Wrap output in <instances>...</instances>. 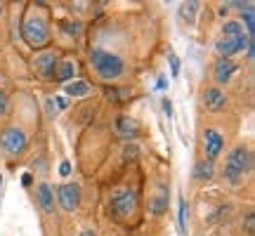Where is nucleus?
Listing matches in <instances>:
<instances>
[{
  "instance_id": "nucleus-1",
  "label": "nucleus",
  "mask_w": 255,
  "mask_h": 236,
  "mask_svg": "<svg viewBox=\"0 0 255 236\" xmlns=\"http://www.w3.org/2000/svg\"><path fill=\"white\" fill-rule=\"evenodd\" d=\"M253 168V154L248 147L244 144H236L229 154H227V161H224V177L229 184H241L244 177L251 172Z\"/></svg>"
},
{
  "instance_id": "nucleus-2",
  "label": "nucleus",
  "mask_w": 255,
  "mask_h": 236,
  "mask_svg": "<svg viewBox=\"0 0 255 236\" xmlns=\"http://www.w3.org/2000/svg\"><path fill=\"white\" fill-rule=\"evenodd\" d=\"M90 64L92 69L97 71V76L106 80V83H111V80H118L123 71H126V64H123V59L118 57V54H111V52H104V50H99V47H92L90 50Z\"/></svg>"
},
{
  "instance_id": "nucleus-3",
  "label": "nucleus",
  "mask_w": 255,
  "mask_h": 236,
  "mask_svg": "<svg viewBox=\"0 0 255 236\" xmlns=\"http://www.w3.org/2000/svg\"><path fill=\"white\" fill-rule=\"evenodd\" d=\"M21 36L24 40L33 47H42L50 38V26L45 22V17H38V14H31L26 17V22L21 24Z\"/></svg>"
},
{
  "instance_id": "nucleus-4",
  "label": "nucleus",
  "mask_w": 255,
  "mask_h": 236,
  "mask_svg": "<svg viewBox=\"0 0 255 236\" xmlns=\"http://www.w3.org/2000/svg\"><path fill=\"white\" fill-rule=\"evenodd\" d=\"M109 210L116 220H128L130 215H135L137 210V194L132 189H118L111 194L109 198Z\"/></svg>"
},
{
  "instance_id": "nucleus-5",
  "label": "nucleus",
  "mask_w": 255,
  "mask_h": 236,
  "mask_svg": "<svg viewBox=\"0 0 255 236\" xmlns=\"http://www.w3.org/2000/svg\"><path fill=\"white\" fill-rule=\"evenodd\" d=\"M26 132L19 128H5L2 132H0V147H2V151L5 154H10V156H19L21 151L26 149Z\"/></svg>"
},
{
  "instance_id": "nucleus-6",
  "label": "nucleus",
  "mask_w": 255,
  "mask_h": 236,
  "mask_svg": "<svg viewBox=\"0 0 255 236\" xmlns=\"http://www.w3.org/2000/svg\"><path fill=\"white\" fill-rule=\"evenodd\" d=\"M251 45H253V38L241 33L239 38H220V40L215 43V52L220 54V59H232V54L244 52Z\"/></svg>"
},
{
  "instance_id": "nucleus-7",
  "label": "nucleus",
  "mask_w": 255,
  "mask_h": 236,
  "mask_svg": "<svg viewBox=\"0 0 255 236\" xmlns=\"http://www.w3.org/2000/svg\"><path fill=\"white\" fill-rule=\"evenodd\" d=\"M59 205L64 208V213H74L81 205V187L76 182H66L57 187V196H54Z\"/></svg>"
},
{
  "instance_id": "nucleus-8",
  "label": "nucleus",
  "mask_w": 255,
  "mask_h": 236,
  "mask_svg": "<svg viewBox=\"0 0 255 236\" xmlns=\"http://www.w3.org/2000/svg\"><path fill=\"white\" fill-rule=\"evenodd\" d=\"M203 147H206V161L215 163V158L224 149V137L215 128H206V132H203Z\"/></svg>"
},
{
  "instance_id": "nucleus-9",
  "label": "nucleus",
  "mask_w": 255,
  "mask_h": 236,
  "mask_svg": "<svg viewBox=\"0 0 255 236\" xmlns=\"http://www.w3.org/2000/svg\"><path fill=\"white\" fill-rule=\"evenodd\" d=\"M114 130H116V135L121 140H128V142H132L139 135L137 120L130 116H118L116 120H114Z\"/></svg>"
},
{
  "instance_id": "nucleus-10",
  "label": "nucleus",
  "mask_w": 255,
  "mask_h": 236,
  "mask_svg": "<svg viewBox=\"0 0 255 236\" xmlns=\"http://www.w3.org/2000/svg\"><path fill=\"white\" fill-rule=\"evenodd\" d=\"M33 66H36V71H38L42 78H52L54 69H57V54H54L52 50H45V52H41L36 57Z\"/></svg>"
},
{
  "instance_id": "nucleus-11",
  "label": "nucleus",
  "mask_w": 255,
  "mask_h": 236,
  "mask_svg": "<svg viewBox=\"0 0 255 236\" xmlns=\"http://www.w3.org/2000/svg\"><path fill=\"white\" fill-rule=\"evenodd\" d=\"M236 74V62L232 59H217L215 62V69H212V78L217 85H227L232 80V76Z\"/></svg>"
},
{
  "instance_id": "nucleus-12",
  "label": "nucleus",
  "mask_w": 255,
  "mask_h": 236,
  "mask_svg": "<svg viewBox=\"0 0 255 236\" xmlns=\"http://www.w3.org/2000/svg\"><path fill=\"white\" fill-rule=\"evenodd\" d=\"M224 104H227V97H224V92L220 87H208L203 92V107L208 111H222Z\"/></svg>"
},
{
  "instance_id": "nucleus-13",
  "label": "nucleus",
  "mask_w": 255,
  "mask_h": 236,
  "mask_svg": "<svg viewBox=\"0 0 255 236\" xmlns=\"http://www.w3.org/2000/svg\"><path fill=\"white\" fill-rule=\"evenodd\" d=\"M38 203H41V208H42V213L45 215L54 213V189L47 182L38 184Z\"/></svg>"
},
{
  "instance_id": "nucleus-14",
  "label": "nucleus",
  "mask_w": 255,
  "mask_h": 236,
  "mask_svg": "<svg viewBox=\"0 0 255 236\" xmlns=\"http://www.w3.org/2000/svg\"><path fill=\"white\" fill-rule=\"evenodd\" d=\"M168 203H170L168 187H166V184H161V194L151 196V201H149V213H151V215H163V213H168Z\"/></svg>"
},
{
  "instance_id": "nucleus-15",
  "label": "nucleus",
  "mask_w": 255,
  "mask_h": 236,
  "mask_svg": "<svg viewBox=\"0 0 255 236\" xmlns=\"http://www.w3.org/2000/svg\"><path fill=\"white\" fill-rule=\"evenodd\" d=\"M199 2L196 0H191V2H182L180 10H177V19H180L184 26H194V22H196V14H199Z\"/></svg>"
},
{
  "instance_id": "nucleus-16",
  "label": "nucleus",
  "mask_w": 255,
  "mask_h": 236,
  "mask_svg": "<svg viewBox=\"0 0 255 236\" xmlns=\"http://www.w3.org/2000/svg\"><path fill=\"white\" fill-rule=\"evenodd\" d=\"M215 177V163L212 161H199L194 165V180H201V182H208Z\"/></svg>"
},
{
  "instance_id": "nucleus-17",
  "label": "nucleus",
  "mask_w": 255,
  "mask_h": 236,
  "mask_svg": "<svg viewBox=\"0 0 255 236\" xmlns=\"http://www.w3.org/2000/svg\"><path fill=\"white\" fill-rule=\"evenodd\" d=\"M64 92L69 97H85L92 92V85L87 80H74V83H66L64 85Z\"/></svg>"
},
{
  "instance_id": "nucleus-18",
  "label": "nucleus",
  "mask_w": 255,
  "mask_h": 236,
  "mask_svg": "<svg viewBox=\"0 0 255 236\" xmlns=\"http://www.w3.org/2000/svg\"><path fill=\"white\" fill-rule=\"evenodd\" d=\"M57 66H59V69H57V80H59V83H69V80H74L76 62L66 59V62H62V64H57Z\"/></svg>"
},
{
  "instance_id": "nucleus-19",
  "label": "nucleus",
  "mask_w": 255,
  "mask_h": 236,
  "mask_svg": "<svg viewBox=\"0 0 255 236\" xmlns=\"http://www.w3.org/2000/svg\"><path fill=\"white\" fill-rule=\"evenodd\" d=\"M187 217H189V205L184 198H180V208H177V229H180V236L187 234Z\"/></svg>"
},
{
  "instance_id": "nucleus-20",
  "label": "nucleus",
  "mask_w": 255,
  "mask_h": 236,
  "mask_svg": "<svg viewBox=\"0 0 255 236\" xmlns=\"http://www.w3.org/2000/svg\"><path fill=\"white\" fill-rule=\"evenodd\" d=\"M246 24V36H251L253 38V33H255V7H253V2H248L246 5V10H244V22H241V26Z\"/></svg>"
},
{
  "instance_id": "nucleus-21",
  "label": "nucleus",
  "mask_w": 255,
  "mask_h": 236,
  "mask_svg": "<svg viewBox=\"0 0 255 236\" xmlns=\"http://www.w3.org/2000/svg\"><path fill=\"white\" fill-rule=\"evenodd\" d=\"M241 33H244V26H241V22H236V19H232V22H224L222 38H239Z\"/></svg>"
},
{
  "instance_id": "nucleus-22",
  "label": "nucleus",
  "mask_w": 255,
  "mask_h": 236,
  "mask_svg": "<svg viewBox=\"0 0 255 236\" xmlns=\"http://www.w3.org/2000/svg\"><path fill=\"white\" fill-rule=\"evenodd\" d=\"M59 31L66 33V36H74V38H78V36H81V31H83V26H81V22H62V24H59Z\"/></svg>"
},
{
  "instance_id": "nucleus-23",
  "label": "nucleus",
  "mask_w": 255,
  "mask_h": 236,
  "mask_svg": "<svg viewBox=\"0 0 255 236\" xmlns=\"http://www.w3.org/2000/svg\"><path fill=\"white\" fill-rule=\"evenodd\" d=\"M137 156H139V149L132 144V147H126V151H123V161H137Z\"/></svg>"
},
{
  "instance_id": "nucleus-24",
  "label": "nucleus",
  "mask_w": 255,
  "mask_h": 236,
  "mask_svg": "<svg viewBox=\"0 0 255 236\" xmlns=\"http://www.w3.org/2000/svg\"><path fill=\"white\" fill-rule=\"evenodd\" d=\"M168 64H170V71H172V76L180 74V59H177V54H168Z\"/></svg>"
},
{
  "instance_id": "nucleus-25",
  "label": "nucleus",
  "mask_w": 255,
  "mask_h": 236,
  "mask_svg": "<svg viewBox=\"0 0 255 236\" xmlns=\"http://www.w3.org/2000/svg\"><path fill=\"white\" fill-rule=\"evenodd\" d=\"M7 107H10V99L5 92H0V116H5L7 114Z\"/></svg>"
},
{
  "instance_id": "nucleus-26",
  "label": "nucleus",
  "mask_w": 255,
  "mask_h": 236,
  "mask_svg": "<svg viewBox=\"0 0 255 236\" xmlns=\"http://www.w3.org/2000/svg\"><path fill=\"white\" fill-rule=\"evenodd\" d=\"M59 175H62V177H69V175H71V163L64 161L62 165H59Z\"/></svg>"
},
{
  "instance_id": "nucleus-27",
  "label": "nucleus",
  "mask_w": 255,
  "mask_h": 236,
  "mask_svg": "<svg viewBox=\"0 0 255 236\" xmlns=\"http://www.w3.org/2000/svg\"><path fill=\"white\" fill-rule=\"evenodd\" d=\"M161 107H163V114H166V116L172 118V102H170V99H163V104H161Z\"/></svg>"
},
{
  "instance_id": "nucleus-28",
  "label": "nucleus",
  "mask_w": 255,
  "mask_h": 236,
  "mask_svg": "<svg viewBox=\"0 0 255 236\" xmlns=\"http://www.w3.org/2000/svg\"><path fill=\"white\" fill-rule=\"evenodd\" d=\"M253 222H255L253 213H248L246 215V232H248V234H253Z\"/></svg>"
},
{
  "instance_id": "nucleus-29",
  "label": "nucleus",
  "mask_w": 255,
  "mask_h": 236,
  "mask_svg": "<svg viewBox=\"0 0 255 236\" xmlns=\"http://www.w3.org/2000/svg\"><path fill=\"white\" fill-rule=\"evenodd\" d=\"M54 102H57V111H62V109L69 107V99H66V97H57Z\"/></svg>"
},
{
  "instance_id": "nucleus-30",
  "label": "nucleus",
  "mask_w": 255,
  "mask_h": 236,
  "mask_svg": "<svg viewBox=\"0 0 255 236\" xmlns=\"http://www.w3.org/2000/svg\"><path fill=\"white\" fill-rule=\"evenodd\" d=\"M31 182H33V175H29V172H26V175L21 177V184H24V187H31Z\"/></svg>"
},
{
  "instance_id": "nucleus-31",
  "label": "nucleus",
  "mask_w": 255,
  "mask_h": 236,
  "mask_svg": "<svg viewBox=\"0 0 255 236\" xmlns=\"http://www.w3.org/2000/svg\"><path fill=\"white\" fill-rule=\"evenodd\" d=\"M166 85H168V80H166V76H161L159 83H156V87H159V90H166Z\"/></svg>"
},
{
  "instance_id": "nucleus-32",
  "label": "nucleus",
  "mask_w": 255,
  "mask_h": 236,
  "mask_svg": "<svg viewBox=\"0 0 255 236\" xmlns=\"http://www.w3.org/2000/svg\"><path fill=\"white\" fill-rule=\"evenodd\" d=\"M217 12H220V14H222V17H224V14L229 12V7H227V2H224V5H220V10H217Z\"/></svg>"
},
{
  "instance_id": "nucleus-33",
  "label": "nucleus",
  "mask_w": 255,
  "mask_h": 236,
  "mask_svg": "<svg viewBox=\"0 0 255 236\" xmlns=\"http://www.w3.org/2000/svg\"><path fill=\"white\" fill-rule=\"evenodd\" d=\"M83 236H95V234L92 232H83Z\"/></svg>"
},
{
  "instance_id": "nucleus-34",
  "label": "nucleus",
  "mask_w": 255,
  "mask_h": 236,
  "mask_svg": "<svg viewBox=\"0 0 255 236\" xmlns=\"http://www.w3.org/2000/svg\"><path fill=\"white\" fill-rule=\"evenodd\" d=\"M0 14H2V2H0Z\"/></svg>"
},
{
  "instance_id": "nucleus-35",
  "label": "nucleus",
  "mask_w": 255,
  "mask_h": 236,
  "mask_svg": "<svg viewBox=\"0 0 255 236\" xmlns=\"http://www.w3.org/2000/svg\"><path fill=\"white\" fill-rule=\"evenodd\" d=\"M0 184H2V175H0Z\"/></svg>"
}]
</instances>
